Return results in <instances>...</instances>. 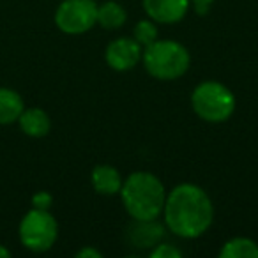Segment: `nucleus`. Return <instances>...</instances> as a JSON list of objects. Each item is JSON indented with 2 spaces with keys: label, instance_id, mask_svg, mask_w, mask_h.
I'll use <instances>...</instances> for the list:
<instances>
[{
  "label": "nucleus",
  "instance_id": "15",
  "mask_svg": "<svg viewBox=\"0 0 258 258\" xmlns=\"http://www.w3.org/2000/svg\"><path fill=\"white\" fill-rule=\"evenodd\" d=\"M133 39L140 44L142 48L152 44L158 39V27H156L154 20H140V22L135 25L133 30Z\"/></svg>",
  "mask_w": 258,
  "mask_h": 258
},
{
  "label": "nucleus",
  "instance_id": "20",
  "mask_svg": "<svg viewBox=\"0 0 258 258\" xmlns=\"http://www.w3.org/2000/svg\"><path fill=\"white\" fill-rule=\"evenodd\" d=\"M9 256H11V251H9L6 246L0 244V258H9Z\"/></svg>",
  "mask_w": 258,
  "mask_h": 258
},
{
  "label": "nucleus",
  "instance_id": "18",
  "mask_svg": "<svg viewBox=\"0 0 258 258\" xmlns=\"http://www.w3.org/2000/svg\"><path fill=\"white\" fill-rule=\"evenodd\" d=\"M76 256L78 258H101V253L96 249V247H83V249H80L78 253H76Z\"/></svg>",
  "mask_w": 258,
  "mask_h": 258
},
{
  "label": "nucleus",
  "instance_id": "8",
  "mask_svg": "<svg viewBox=\"0 0 258 258\" xmlns=\"http://www.w3.org/2000/svg\"><path fill=\"white\" fill-rule=\"evenodd\" d=\"M142 4L149 18L163 25L179 23L189 11V0H144Z\"/></svg>",
  "mask_w": 258,
  "mask_h": 258
},
{
  "label": "nucleus",
  "instance_id": "2",
  "mask_svg": "<svg viewBox=\"0 0 258 258\" xmlns=\"http://www.w3.org/2000/svg\"><path fill=\"white\" fill-rule=\"evenodd\" d=\"M120 198L133 219L149 221L163 214L166 191L163 182L151 172H135L122 180Z\"/></svg>",
  "mask_w": 258,
  "mask_h": 258
},
{
  "label": "nucleus",
  "instance_id": "1",
  "mask_svg": "<svg viewBox=\"0 0 258 258\" xmlns=\"http://www.w3.org/2000/svg\"><path fill=\"white\" fill-rule=\"evenodd\" d=\"M163 216L166 228L177 237L197 239L212 225L214 205L204 187L184 182L166 195Z\"/></svg>",
  "mask_w": 258,
  "mask_h": 258
},
{
  "label": "nucleus",
  "instance_id": "6",
  "mask_svg": "<svg viewBox=\"0 0 258 258\" xmlns=\"http://www.w3.org/2000/svg\"><path fill=\"white\" fill-rule=\"evenodd\" d=\"M97 23L94 0H64L55 11V25L68 36H82Z\"/></svg>",
  "mask_w": 258,
  "mask_h": 258
},
{
  "label": "nucleus",
  "instance_id": "16",
  "mask_svg": "<svg viewBox=\"0 0 258 258\" xmlns=\"http://www.w3.org/2000/svg\"><path fill=\"white\" fill-rule=\"evenodd\" d=\"M149 254H151L152 258H180L182 256L179 247H175L173 244H168V242L156 244Z\"/></svg>",
  "mask_w": 258,
  "mask_h": 258
},
{
  "label": "nucleus",
  "instance_id": "10",
  "mask_svg": "<svg viewBox=\"0 0 258 258\" xmlns=\"http://www.w3.org/2000/svg\"><path fill=\"white\" fill-rule=\"evenodd\" d=\"M90 182L96 193L104 195V197H113L120 193L122 177L117 168L111 165H97L90 173Z\"/></svg>",
  "mask_w": 258,
  "mask_h": 258
},
{
  "label": "nucleus",
  "instance_id": "12",
  "mask_svg": "<svg viewBox=\"0 0 258 258\" xmlns=\"http://www.w3.org/2000/svg\"><path fill=\"white\" fill-rule=\"evenodd\" d=\"M23 110H25L23 97L16 90L0 87V125H9L13 122H18Z\"/></svg>",
  "mask_w": 258,
  "mask_h": 258
},
{
  "label": "nucleus",
  "instance_id": "11",
  "mask_svg": "<svg viewBox=\"0 0 258 258\" xmlns=\"http://www.w3.org/2000/svg\"><path fill=\"white\" fill-rule=\"evenodd\" d=\"M135 226L129 230L131 233V242L138 247H154L156 244L161 242L163 235V226L159 225L156 219H149V221H138L133 219Z\"/></svg>",
  "mask_w": 258,
  "mask_h": 258
},
{
  "label": "nucleus",
  "instance_id": "13",
  "mask_svg": "<svg viewBox=\"0 0 258 258\" xmlns=\"http://www.w3.org/2000/svg\"><path fill=\"white\" fill-rule=\"evenodd\" d=\"M125 20H127V13L115 0H106L101 6H97V25H101L103 29H120Z\"/></svg>",
  "mask_w": 258,
  "mask_h": 258
},
{
  "label": "nucleus",
  "instance_id": "19",
  "mask_svg": "<svg viewBox=\"0 0 258 258\" xmlns=\"http://www.w3.org/2000/svg\"><path fill=\"white\" fill-rule=\"evenodd\" d=\"M189 2L198 9V13H205L209 8H211V4L214 2V0H189Z\"/></svg>",
  "mask_w": 258,
  "mask_h": 258
},
{
  "label": "nucleus",
  "instance_id": "4",
  "mask_svg": "<svg viewBox=\"0 0 258 258\" xmlns=\"http://www.w3.org/2000/svg\"><path fill=\"white\" fill-rule=\"evenodd\" d=\"M193 111L205 122L219 124L228 120L235 111V96L226 85L214 80L202 82L191 94Z\"/></svg>",
  "mask_w": 258,
  "mask_h": 258
},
{
  "label": "nucleus",
  "instance_id": "9",
  "mask_svg": "<svg viewBox=\"0 0 258 258\" xmlns=\"http://www.w3.org/2000/svg\"><path fill=\"white\" fill-rule=\"evenodd\" d=\"M18 124L23 135L30 138H43L51 129L50 115L41 108H25L20 115Z\"/></svg>",
  "mask_w": 258,
  "mask_h": 258
},
{
  "label": "nucleus",
  "instance_id": "7",
  "mask_svg": "<svg viewBox=\"0 0 258 258\" xmlns=\"http://www.w3.org/2000/svg\"><path fill=\"white\" fill-rule=\"evenodd\" d=\"M142 46L133 37H117L106 46L104 60L113 71H129L142 60Z\"/></svg>",
  "mask_w": 258,
  "mask_h": 258
},
{
  "label": "nucleus",
  "instance_id": "5",
  "mask_svg": "<svg viewBox=\"0 0 258 258\" xmlns=\"http://www.w3.org/2000/svg\"><path fill=\"white\" fill-rule=\"evenodd\" d=\"M20 242L32 253H44L51 249L58 237V223L50 211L30 209L18 226Z\"/></svg>",
  "mask_w": 258,
  "mask_h": 258
},
{
  "label": "nucleus",
  "instance_id": "14",
  "mask_svg": "<svg viewBox=\"0 0 258 258\" xmlns=\"http://www.w3.org/2000/svg\"><path fill=\"white\" fill-rule=\"evenodd\" d=\"M221 258H258V244L249 237H233L223 244Z\"/></svg>",
  "mask_w": 258,
  "mask_h": 258
},
{
  "label": "nucleus",
  "instance_id": "3",
  "mask_svg": "<svg viewBox=\"0 0 258 258\" xmlns=\"http://www.w3.org/2000/svg\"><path fill=\"white\" fill-rule=\"evenodd\" d=\"M142 60L147 73L156 80L172 82L184 76L189 69L191 55L180 43L172 39H156L145 46Z\"/></svg>",
  "mask_w": 258,
  "mask_h": 258
},
{
  "label": "nucleus",
  "instance_id": "17",
  "mask_svg": "<svg viewBox=\"0 0 258 258\" xmlns=\"http://www.w3.org/2000/svg\"><path fill=\"white\" fill-rule=\"evenodd\" d=\"M51 202H53V197L48 191H37L32 197V207L41 209V211H50Z\"/></svg>",
  "mask_w": 258,
  "mask_h": 258
}]
</instances>
